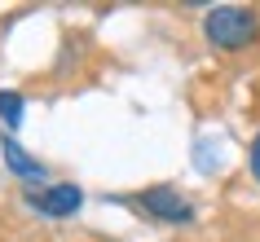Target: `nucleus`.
Instances as JSON below:
<instances>
[{
  "label": "nucleus",
  "instance_id": "nucleus-1",
  "mask_svg": "<svg viewBox=\"0 0 260 242\" xmlns=\"http://www.w3.org/2000/svg\"><path fill=\"white\" fill-rule=\"evenodd\" d=\"M203 36L220 53H243L260 44V14L251 5H216L203 14Z\"/></svg>",
  "mask_w": 260,
  "mask_h": 242
},
{
  "label": "nucleus",
  "instance_id": "nucleus-2",
  "mask_svg": "<svg viewBox=\"0 0 260 242\" xmlns=\"http://www.w3.org/2000/svg\"><path fill=\"white\" fill-rule=\"evenodd\" d=\"M133 207H137L146 220H154V225H190L194 220V202L181 194L177 185H146L133 194Z\"/></svg>",
  "mask_w": 260,
  "mask_h": 242
},
{
  "label": "nucleus",
  "instance_id": "nucleus-3",
  "mask_svg": "<svg viewBox=\"0 0 260 242\" xmlns=\"http://www.w3.org/2000/svg\"><path fill=\"white\" fill-rule=\"evenodd\" d=\"M22 202L44 220H71L84 207V189L75 181H49L40 189H22Z\"/></svg>",
  "mask_w": 260,
  "mask_h": 242
},
{
  "label": "nucleus",
  "instance_id": "nucleus-4",
  "mask_svg": "<svg viewBox=\"0 0 260 242\" xmlns=\"http://www.w3.org/2000/svg\"><path fill=\"white\" fill-rule=\"evenodd\" d=\"M0 159H5V167L14 172V181H22V189H40V185L53 181L49 163H40L36 154H27L14 136H0Z\"/></svg>",
  "mask_w": 260,
  "mask_h": 242
},
{
  "label": "nucleus",
  "instance_id": "nucleus-5",
  "mask_svg": "<svg viewBox=\"0 0 260 242\" xmlns=\"http://www.w3.org/2000/svg\"><path fill=\"white\" fill-rule=\"evenodd\" d=\"M22 115H27V97L14 93V88H0V123L5 128H22Z\"/></svg>",
  "mask_w": 260,
  "mask_h": 242
},
{
  "label": "nucleus",
  "instance_id": "nucleus-6",
  "mask_svg": "<svg viewBox=\"0 0 260 242\" xmlns=\"http://www.w3.org/2000/svg\"><path fill=\"white\" fill-rule=\"evenodd\" d=\"M247 167H251V176H256V185H260V128L251 136V146H247Z\"/></svg>",
  "mask_w": 260,
  "mask_h": 242
}]
</instances>
